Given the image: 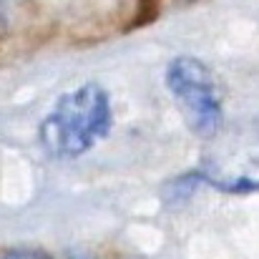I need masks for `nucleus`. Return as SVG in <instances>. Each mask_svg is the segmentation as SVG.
Segmentation results:
<instances>
[{
	"label": "nucleus",
	"mask_w": 259,
	"mask_h": 259,
	"mask_svg": "<svg viewBox=\"0 0 259 259\" xmlns=\"http://www.w3.org/2000/svg\"><path fill=\"white\" fill-rule=\"evenodd\" d=\"M111 128L108 93L83 83L63 93L40 123V144L56 159H76L93 149Z\"/></svg>",
	"instance_id": "f257e3e1"
},
{
	"label": "nucleus",
	"mask_w": 259,
	"mask_h": 259,
	"mask_svg": "<svg viewBox=\"0 0 259 259\" xmlns=\"http://www.w3.org/2000/svg\"><path fill=\"white\" fill-rule=\"evenodd\" d=\"M166 86L184 118L199 136H214L222 128L224 111L219 86L201 61L189 56L174 58L166 68Z\"/></svg>",
	"instance_id": "f03ea898"
},
{
	"label": "nucleus",
	"mask_w": 259,
	"mask_h": 259,
	"mask_svg": "<svg viewBox=\"0 0 259 259\" xmlns=\"http://www.w3.org/2000/svg\"><path fill=\"white\" fill-rule=\"evenodd\" d=\"M0 259H48L40 252H25V249H13V252H0Z\"/></svg>",
	"instance_id": "7ed1b4c3"
}]
</instances>
